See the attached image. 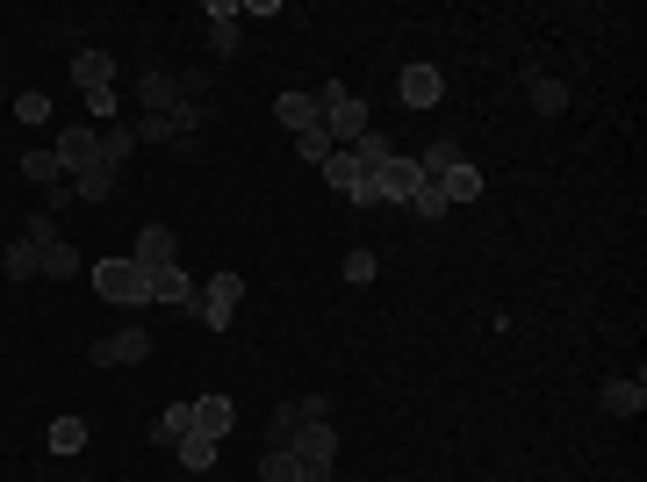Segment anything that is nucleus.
Segmentation results:
<instances>
[{
  "label": "nucleus",
  "instance_id": "nucleus-12",
  "mask_svg": "<svg viewBox=\"0 0 647 482\" xmlns=\"http://www.w3.org/2000/svg\"><path fill=\"white\" fill-rule=\"evenodd\" d=\"M94 144H102V130H58V166L80 180V173L94 166Z\"/></svg>",
  "mask_w": 647,
  "mask_h": 482
},
{
  "label": "nucleus",
  "instance_id": "nucleus-27",
  "mask_svg": "<svg viewBox=\"0 0 647 482\" xmlns=\"http://www.w3.org/2000/svg\"><path fill=\"white\" fill-rule=\"evenodd\" d=\"M86 447V418H58L51 425V454H80Z\"/></svg>",
  "mask_w": 647,
  "mask_h": 482
},
{
  "label": "nucleus",
  "instance_id": "nucleus-8",
  "mask_svg": "<svg viewBox=\"0 0 647 482\" xmlns=\"http://www.w3.org/2000/svg\"><path fill=\"white\" fill-rule=\"evenodd\" d=\"M324 180H331L353 209H375V180H367V166H360L353 152H331V158H324Z\"/></svg>",
  "mask_w": 647,
  "mask_h": 482
},
{
  "label": "nucleus",
  "instance_id": "nucleus-13",
  "mask_svg": "<svg viewBox=\"0 0 647 482\" xmlns=\"http://www.w3.org/2000/svg\"><path fill=\"white\" fill-rule=\"evenodd\" d=\"M432 188L446 195V209H460V202H475V195H482V166H468V158H460V166H446L439 180H432Z\"/></svg>",
  "mask_w": 647,
  "mask_h": 482
},
{
  "label": "nucleus",
  "instance_id": "nucleus-25",
  "mask_svg": "<svg viewBox=\"0 0 647 482\" xmlns=\"http://www.w3.org/2000/svg\"><path fill=\"white\" fill-rule=\"evenodd\" d=\"M36 252H44V274H51V281H72V274H80V252H72L66 238H58V245H36Z\"/></svg>",
  "mask_w": 647,
  "mask_h": 482
},
{
  "label": "nucleus",
  "instance_id": "nucleus-24",
  "mask_svg": "<svg viewBox=\"0 0 647 482\" xmlns=\"http://www.w3.org/2000/svg\"><path fill=\"white\" fill-rule=\"evenodd\" d=\"M108 195H116V173H102V166H86L72 180V202H108Z\"/></svg>",
  "mask_w": 647,
  "mask_h": 482
},
{
  "label": "nucleus",
  "instance_id": "nucleus-10",
  "mask_svg": "<svg viewBox=\"0 0 647 482\" xmlns=\"http://www.w3.org/2000/svg\"><path fill=\"white\" fill-rule=\"evenodd\" d=\"M396 94H403V108H439L446 80H439V66H403V80H396Z\"/></svg>",
  "mask_w": 647,
  "mask_h": 482
},
{
  "label": "nucleus",
  "instance_id": "nucleus-17",
  "mask_svg": "<svg viewBox=\"0 0 647 482\" xmlns=\"http://www.w3.org/2000/svg\"><path fill=\"white\" fill-rule=\"evenodd\" d=\"M22 180L30 188H72V173L58 166V152H22Z\"/></svg>",
  "mask_w": 647,
  "mask_h": 482
},
{
  "label": "nucleus",
  "instance_id": "nucleus-15",
  "mask_svg": "<svg viewBox=\"0 0 647 482\" xmlns=\"http://www.w3.org/2000/svg\"><path fill=\"white\" fill-rule=\"evenodd\" d=\"M195 432V403H166V411H158V425H152V447H180V439H188Z\"/></svg>",
  "mask_w": 647,
  "mask_h": 482
},
{
  "label": "nucleus",
  "instance_id": "nucleus-6",
  "mask_svg": "<svg viewBox=\"0 0 647 482\" xmlns=\"http://www.w3.org/2000/svg\"><path fill=\"white\" fill-rule=\"evenodd\" d=\"M367 180H375V202H417V188H425V173H417V158H410V152L381 158Z\"/></svg>",
  "mask_w": 647,
  "mask_h": 482
},
{
  "label": "nucleus",
  "instance_id": "nucleus-16",
  "mask_svg": "<svg viewBox=\"0 0 647 482\" xmlns=\"http://www.w3.org/2000/svg\"><path fill=\"white\" fill-rule=\"evenodd\" d=\"M231 425H238L231 397H195V432H209V439H231Z\"/></svg>",
  "mask_w": 647,
  "mask_h": 482
},
{
  "label": "nucleus",
  "instance_id": "nucleus-4",
  "mask_svg": "<svg viewBox=\"0 0 647 482\" xmlns=\"http://www.w3.org/2000/svg\"><path fill=\"white\" fill-rule=\"evenodd\" d=\"M94 289H102L108 303H152V274H144L130 252L102 259V267H94Z\"/></svg>",
  "mask_w": 647,
  "mask_h": 482
},
{
  "label": "nucleus",
  "instance_id": "nucleus-22",
  "mask_svg": "<svg viewBox=\"0 0 647 482\" xmlns=\"http://www.w3.org/2000/svg\"><path fill=\"white\" fill-rule=\"evenodd\" d=\"M604 411H612V418H640L647 411V389H640V381H604Z\"/></svg>",
  "mask_w": 647,
  "mask_h": 482
},
{
  "label": "nucleus",
  "instance_id": "nucleus-19",
  "mask_svg": "<svg viewBox=\"0 0 647 482\" xmlns=\"http://www.w3.org/2000/svg\"><path fill=\"white\" fill-rule=\"evenodd\" d=\"M130 152H137V138L122 130V122H108L102 144H94V166H102V173H122V158H130Z\"/></svg>",
  "mask_w": 647,
  "mask_h": 482
},
{
  "label": "nucleus",
  "instance_id": "nucleus-14",
  "mask_svg": "<svg viewBox=\"0 0 647 482\" xmlns=\"http://www.w3.org/2000/svg\"><path fill=\"white\" fill-rule=\"evenodd\" d=\"M273 122L295 130V138H303V130H324L317 122V94H281V102H273Z\"/></svg>",
  "mask_w": 647,
  "mask_h": 482
},
{
  "label": "nucleus",
  "instance_id": "nucleus-2",
  "mask_svg": "<svg viewBox=\"0 0 647 482\" xmlns=\"http://www.w3.org/2000/svg\"><path fill=\"white\" fill-rule=\"evenodd\" d=\"M281 454H295L303 482H331V461H339V425H331V418H317V425H303Z\"/></svg>",
  "mask_w": 647,
  "mask_h": 482
},
{
  "label": "nucleus",
  "instance_id": "nucleus-7",
  "mask_svg": "<svg viewBox=\"0 0 647 482\" xmlns=\"http://www.w3.org/2000/svg\"><path fill=\"white\" fill-rule=\"evenodd\" d=\"M137 361H152V331L144 325H122L108 339H94V367H137Z\"/></svg>",
  "mask_w": 647,
  "mask_h": 482
},
{
  "label": "nucleus",
  "instance_id": "nucleus-28",
  "mask_svg": "<svg viewBox=\"0 0 647 482\" xmlns=\"http://www.w3.org/2000/svg\"><path fill=\"white\" fill-rule=\"evenodd\" d=\"M15 122H51V94H15Z\"/></svg>",
  "mask_w": 647,
  "mask_h": 482
},
{
  "label": "nucleus",
  "instance_id": "nucleus-29",
  "mask_svg": "<svg viewBox=\"0 0 647 482\" xmlns=\"http://www.w3.org/2000/svg\"><path fill=\"white\" fill-rule=\"evenodd\" d=\"M209 44H216L223 58H238V44H245V30L238 22H209Z\"/></svg>",
  "mask_w": 647,
  "mask_h": 482
},
{
  "label": "nucleus",
  "instance_id": "nucleus-5",
  "mask_svg": "<svg viewBox=\"0 0 647 482\" xmlns=\"http://www.w3.org/2000/svg\"><path fill=\"white\" fill-rule=\"evenodd\" d=\"M317 418H331V397H289V403H273V418H267V447L281 454L295 432L317 425Z\"/></svg>",
  "mask_w": 647,
  "mask_h": 482
},
{
  "label": "nucleus",
  "instance_id": "nucleus-32",
  "mask_svg": "<svg viewBox=\"0 0 647 482\" xmlns=\"http://www.w3.org/2000/svg\"><path fill=\"white\" fill-rule=\"evenodd\" d=\"M410 209H417V216H425V224H432V216H446V195H439V188H432V180H425V188H417V202H410Z\"/></svg>",
  "mask_w": 647,
  "mask_h": 482
},
{
  "label": "nucleus",
  "instance_id": "nucleus-31",
  "mask_svg": "<svg viewBox=\"0 0 647 482\" xmlns=\"http://www.w3.org/2000/svg\"><path fill=\"white\" fill-rule=\"evenodd\" d=\"M345 281L367 289V281H375V252H345Z\"/></svg>",
  "mask_w": 647,
  "mask_h": 482
},
{
  "label": "nucleus",
  "instance_id": "nucleus-20",
  "mask_svg": "<svg viewBox=\"0 0 647 482\" xmlns=\"http://www.w3.org/2000/svg\"><path fill=\"white\" fill-rule=\"evenodd\" d=\"M0 274H8V281H36V274H44V252H36L30 238H15L8 252H0Z\"/></svg>",
  "mask_w": 647,
  "mask_h": 482
},
{
  "label": "nucleus",
  "instance_id": "nucleus-30",
  "mask_svg": "<svg viewBox=\"0 0 647 482\" xmlns=\"http://www.w3.org/2000/svg\"><path fill=\"white\" fill-rule=\"evenodd\" d=\"M295 152H303L309 166H324V158H331V138H324V130H303V138H295Z\"/></svg>",
  "mask_w": 647,
  "mask_h": 482
},
{
  "label": "nucleus",
  "instance_id": "nucleus-33",
  "mask_svg": "<svg viewBox=\"0 0 647 482\" xmlns=\"http://www.w3.org/2000/svg\"><path fill=\"white\" fill-rule=\"evenodd\" d=\"M86 108H94V122L108 130V122H116V86H108V94H86Z\"/></svg>",
  "mask_w": 647,
  "mask_h": 482
},
{
  "label": "nucleus",
  "instance_id": "nucleus-3",
  "mask_svg": "<svg viewBox=\"0 0 647 482\" xmlns=\"http://www.w3.org/2000/svg\"><path fill=\"white\" fill-rule=\"evenodd\" d=\"M238 303H245V281H238V274H209L202 289H195V303H188V310L202 317L209 331H231V317H238Z\"/></svg>",
  "mask_w": 647,
  "mask_h": 482
},
{
  "label": "nucleus",
  "instance_id": "nucleus-21",
  "mask_svg": "<svg viewBox=\"0 0 647 482\" xmlns=\"http://www.w3.org/2000/svg\"><path fill=\"white\" fill-rule=\"evenodd\" d=\"M152 303H173V310H188V303H195V281L180 274V267H166V274H152Z\"/></svg>",
  "mask_w": 647,
  "mask_h": 482
},
{
  "label": "nucleus",
  "instance_id": "nucleus-26",
  "mask_svg": "<svg viewBox=\"0 0 647 482\" xmlns=\"http://www.w3.org/2000/svg\"><path fill=\"white\" fill-rule=\"evenodd\" d=\"M259 482H303V468H295V454H259Z\"/></svg>",
  "mask_w": 647,
  "mask_h": 482
},
{
  "label": "nucleus",
  "instance_id": "nucleus-18",
  "mask_svg": "<svg viewBox=\"0 0 647 482\" xmlns=\"http://www.w3.org/2000/svg\"><path fill=\"white\" fill-rule=\"evenodd\" d=\"M216 454H223V439H209V432H188V439L173 447V461L195 468V475H209V468H216Z\"/></svg>",
  "mask_w": 647,
  "mask_h": 482
},
{
  "label": "nucleus",
  "instance_id": "nucleus-23",
  "mask_svg": "<svg viewBox=\"0 0 647 482\" xmlns=\"http://www.w3.org/2000/svg\"><path fill=\"white\" fill-rule=\"evenodd\" d=\"M532 108H540V116H562V108H568V80H554V72H532Z\"/></svg>",
  "mask_w": 647,
  "mask_h": 482
},
{
  "label": "nucleus",
  "instance_id": "nucleus-9",
  "mask_svg": "<svg viewBox=\"0 0 647 482\" xmlns=\"http://www.w3.org/2000/svg\"><path fill=\"white\" fill-rule=\"evenodd\" d=\"M137 267H144V274H166V267H180V238H173L166 224H144L137 231Z\"/></svg>",
  "mask_w": 647,
  "mask_h": 482
},
{
  "label": "nucleus",
  "instance_id": "nucleus-11",
  "mask_svg": "<svg viewBox=\"0 0 647 482\" xmlns=\"http://www.w3.org/2000/svg\"><path fill=\"white\" fill-rule=\"evenodd\" d=\"M72 86H80V94H108V86H116V58L108 51H72Z\"/></svg>",
  "mask_w": 647,
  "mask_h": 482
},
{
  "label": "nucleus",
  "instance_id": "nucleus-1",
  "mask_svg": "<svg viewBox=\"0 0 647 482\" xmlns=\"http://www.w3.org/2000/svg\"><path fill=\"white\" fill-rule=\"evenodd\" d=\"M317 122H324V138H331V152H345V144H360L367 130H375L367 102L345 94V86H317Z\"/></svg>",
  "mask_w": 647,
  "mask_h": 482
}]
</instances>
